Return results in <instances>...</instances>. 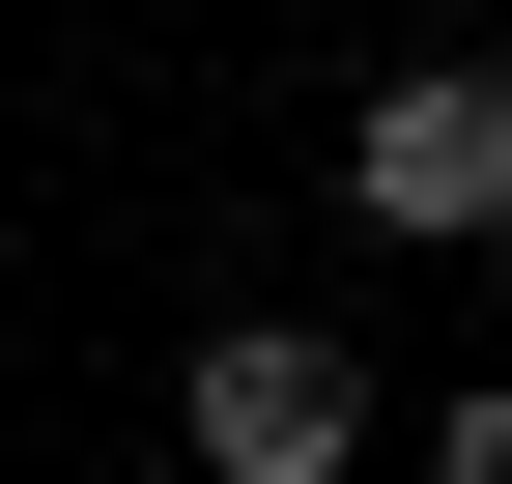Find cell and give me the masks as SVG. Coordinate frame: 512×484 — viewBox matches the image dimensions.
Wrapping results in <instances>:
<instances>
[{
  "instance_id": "obj_1",
  "label": "cell",
  "mask_w": 512,
  "mask_h": 484,
  "mask_svg": "<svg viewBox=\"0 0 512 484\" xmlns=\"http://www.w3.org/2000/svg\"><path fill=\"white\" fill-rule=\"evenodd\" d=\"M342 200L399 228V257H484L512 228V57H399V86L342 114Z\"/></svg>"
},
{
  "instance_id": "obj_2",
  "label": "cell",
  "mask_w": 512,
  "mask_h": 484,
  "mask_svg": "<svg viewBox=\"0 0 512 484\" xmlns=\"http://www.w3.org/2000/svg\"><path fill=\"white\" fill-rule=\"evenodd\" d=\"M171 456H200V484H342V456H370V371H342L313 314H228L200 371H171Z\"/></svg>"
},
{
  "instance_id": "obj_3",
  "label": "cell",
  "mask_w": 512,
  "mask_h": 484,
  "mask_svg": "<svg viewBox=\"0 0 512 484\" xmlns=\"http://www.w3.org/2000/svg\"><path fill=\"white\" fill-rule=\"evenodd\" d=\"M427 484H512V399H456V428H427Z\"/></svg>"
}]
</instances>
